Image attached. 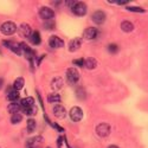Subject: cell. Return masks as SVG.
<instances>
[{"label": "cell", "mask_w": 148, "mask_h": 148, "mask_svg": "<svg viewBox=\"0 0 148 148\" xmlns=\"http://www.w3.org/2000/svg\"><path fill=\"white\" fill-rule=\"evenodd\" d=\"M71 11H72L73 14H76L78 17H83V16H85V13H87V5L82 1H77L71 7Z\"/></svg>", "instance_id": "6da1fadb"}, {"label": "cell", "mask_w": 148, "mask_h": 148, "mask_svg": "<svg viewBox=\"0 0 148 148\" xmlns=\"http://www.w3.org/2000/svg\"><path fill=\"white\" fill-rule=\"evenodd\" d=\"M1 32L5 36H12L16 31H17V26L13 21H5L3 25H1Z\"/></svg>", "instance_id": "7a4b0ae2"}, {"label": "cell", "mask_w": 148, "mask_h": 148, "mask_svg": "<svg viewBox=\"0 0 148 148\" xmlns=\"http://www.w3.org/2000/svg\"><path fill=\"white\" fill-rule=\"evenodd\" d=\"M110 130H112V128H110V126L108 125V123H100L97 127H96V133L98 136L101 138H107L108 135L110 134Z\"/></svg>", "instance_id": "3957f363"}, {"label": "cell", "mask_w": 148, "mask_h": 148, "mask_svg": "<svg viewBox=\"0 0 148 148\" xmlns=\"http://www.w3.org/2000/svg\"><path fill=\"white\" fill-rule=\"evenodd\" d=\"M66 79L70 83H77L79 79V72L75 68H70L66 70Z\"/></svg>", "instance_id": "277c9868"}, {"label": "cell", "mask_w": 148, "mask_h": 148, "mask_svg": "<svg viewBox=\"0 0 148 148\" xmlns=\"http://www.w3.org/2000/svg\"><path fill=\"white\" fill-rule=\"evenodd\" d=\"M70 119L73 121V122H79L82 119H83V112H82V109L79 107H73L71 108L70 110Z\"/></svg>", "instance_id": "5b68a950"}, {"label": "cell", "mask_w": 148, "mask_h": 148, "mask_svg": "<svg viewBox=\"0 0 148 148\" xmlns=\"http://www.w3.org/2000/svg\"><path fill=\"white\" fill-rule=\"evenodd\" d=\"M4 43V45L6 46V47H8V49H11L12 51H13L16 55H23V50H21V46H20V44L19 43H16V42H7V40H5V42H3Z\"/></svg>", "instance_id": "8992f818"}, {"label": "cell", "mask_w": 148, "mask_h": 148, "mask_svg": "<svg viewBox=\"0 0 148 148\" xmlns=\"http://www.w3.org/2000/svg\"><path fill=\"white\" fill-rule=\"evenodd\" d=\"M39 17L44 20H50L55 17V12L50 7H42L39 11Z\"/></svg>", "instance_id": "52a82bcc"}, {"label": "cell", "mask_w": 148, "mask_h": 148, "mask_svg": "<svg viewBox=\"0 0 148 148\" xmlns=\"http://www.w3.org/2000/svg\"><path fill=\"white\" fill-rule=\"evenodd\" d=\"M49 45H50L52 49H59L62 46H64V42L57 36H51L50 39H49Z\"/></svg>", "instance_id": "ba28073f"}, {"label": "cell", "mask_w": 148, "mask_h": 148, "mask_svg": "<svg viewBox=\"0 0 148 148\" xmlns=\"http://www.w3.org/2000/svg\"><path fill=\"white\" fill-rule=\"evenodd\" d=\"M97 34H98V30L95 29V27H88V29H85L84 32H83V37L85 39H89V40L95 39L97 37Z\"/></svg>", "instance_id": "9c48e42d"}, {"label": "cell", "mask_w": 148, "mask_h": 148, "mask_svg": "<svg viewBox=\"0 0 148 148\" xmlns=\"http://www.w3.org/2000/svg\"><path fill=\"white\" fill-rule=\"evenodd\" d=\"M53 115H55L57 119L62 120V119H64V117L66 116V110H65V108H64L63 106L57 104V106L53 107Z\"/></svg>", "instance_id": "30bf717a"}, {"label": "cell", "mask_w": 148, "mask_h": 148, "mask_svg": "<svg viewBox=\"0 0 148 148\" xmlns=\"http://www.w3.org/2000/svg\"><path fill=\"white\" fill-rule=\"evenodd\" d=\"M106 18L107 17H106V13L103 11H96L92 14V20L95 21V24H97V25H102L106 20Z\"/></svg>", "instance_id": "8fae6325"}, {"label": "cell", "mask_w": 148, "mask_h": 148, "mask_svg": "<svg viewBox=\"0 0 148 148\" xmlns=\"http://www.w3.org/2000/svg\"><path fill=\"white\" fill-rule=\"evenodd\" d=\"M43 143V138L42 136H33L29 139L27 141V148H39V146Z\"/></svg>", "instance_id": "7c38bea8"}, {"label": "cell", "mask_w": 148, "mask_h": 148, "mask_svg": "<svg viewBox=\"0 0 148 148\" xmlns=\"http://www.w3.org/2000/svg\"><path fill=\"white\" fill-rule=\"evenodd\" d=\"M63 84H64V81H63V78L62 77H55L52 81H51V89L53 90V91H58V90H60L62 89V87H63Z\"/></svg>", "instance_id": "4fadbf2b"}, {"label": "cell", "mask_w": 148, "mask_h": 148, "mask_svg": "<svg viewBox=\"0 0 148 148\" xmlns=\"http://www.w3.org/2000/svg\"><path fill=\"white\" fill-rule=\"evenodd\" d=\"M19 32H20V34L23 37H25V38H29V37H31V34H32V30H31L30 25H29V24H25V23L20 25Z\"/></svg>", "instance_id": "5bb4252c"}, {"label": "cell", "mask_w": 148, "mask_h": 148, "mask_svg": "<svg viewBox=\"0 0 148 148\" xmlns=\"http://www.w3.org/2000/svg\"><path fill=\"white\" fill-rule=\"evenodd\" d=\"M81 45H82V39L81 38H73L70 43H69V50L71 51V52H75L76 50H78V49L81 47Z\"/></svg>", "instance_id": "9a60e30c"}, {"label": "cell", "mask_w": 148, "mask_h": 148, "mask_svg": "<svg viewBox=\"0 0 148 148\" xmlns=\"http://www.w3.org/2000/svg\"><path fill=\"white\" fill-rule=\"evenodd\" d=\"M84 66L89 69V70H92L97 66V60L92 57H88V58H85L84 59Z\"/></svg>", "instance_id": "2e32d148"}, {"label": "cell", "mask_w": 148, "mask_h": 148, "mask_svg": "<svg viewBox=\"0 0 148 148\" xmlns=\"http://www.w3.org/2000/svg\"><path fill=\"white\" fill-rule=\"evenodd\" d=\"M121 30L122 31H125V32H132L134 30V25H133V23L128 21V20H125V21H122L121 23Z\"/></svg>", "instance_id": "e0dca14e"}, {"label": "cell", "mask_w": 148, "mask_h": 148, "mask_svg": "<svg viewBox=\"0 0 148 148\" xmlns=\"http://www.w3.org/2000/svg\"><path fill=\"white\" fill-rule=\"evenodd\" d=\"M30 38H31L32 44H34V45H39V44H40V42H42L40 34H39V32H38V31H34V32H32V34H31Z\"/></svg>", "instance_id": "ac0fdd59"}, {"label": "cell", "mask_w": 148, "mask_h": 148, "mask_svg": "<svg viewBox=\"0 0 148 148\" xmlns=\"http://www.w3.org/2000/svg\"><path fill=\"white\" fill-rule=\"evenodd\" d=\"M20 106H21L23 108H27V107H32V106H34V100H33V97H26V98H24V100H21Z\"/></svg>", "instance_id": "d6986e66"}, {"label": "cell", "mask_w": 148, "mask_h": 148, "mask_svg": "<svg viewBox=\"0 0 148 148\" xmlns=\"http://www.w3.org/2000/svg\"><path fill=\"white\" fill-rule=\"evenodd\" d=\"M20 108H21V106H19L18 103H11L7 107V110H8V113H11V114H18Z\"/></svg>", "instance_id": "ffe728a7"}, {"label": "cell", "mask_w": 148, "mask_h": 148, "mask_svg": "<svg viewBox=\"0 0 148 148\" xmlns=\"http://www.w3.org/2000/svg\"><path fill=\"white\" fill-rule=\"evenodd\" d=\"M24 84H25V81H24V78H23V77H19V78H17V79L14 81L13 89L18 91V90H20V89L24 87Z\"/></svg>", "instance_id": "44dd1931"}, {"label": "cell", "mask_w": 148, "mask_h": 148, "mask_svg": "<svg viewBox=\"0 0 148 148\" xmlns=\"http://www.w3.org/2000/svg\"><path fill=\"white\" fill-rule=\"evenodd\" d=\"M8 95H7V97H8V100H11V101H16V100H18L19 98V91H17V90H12L11 88H8Z\"/></svg>", "instance_id": "7402d4cb"}, {"label": "cell", "mask_w": 148, "mask_h": 148, "mask_svg": "<svg viewBox=\"0 0 148 148\" xmlns=\"http://www.w3.org/2000/svg\"><path fill=\"white\" fill-rule=\"evenodd\" d=\"M47 101L51 102V103H55V102H60V95L55 92V94H50L47 96Z\"/></svg>", "instance_id": "603a6c76"}, {"label": "cell", "mask_w": 148, "mask_h": 148, "mask_svg": "<svg viewBox=\"0 0 148 148\" xmlns=\"http://www.w3.org/2000/svg\"><path fill=\"white\" fill-rule=\"evenodd\" d=\"M23 110H24V113H25L26 115H29V116H32V115H34L37 113V108L34 106L27 107V108H23Z\"/></svg>", "instance_id": "cb8c5ba5"}, {"label": "cell", "mask_w": 148, "mask_h": 148, "mask_svg": "<svg viewBox=\"0 0 148 148\" xmlns=\"http://www.w3.org/2000/svg\"><path fill=\"white\" fill-rule=\"evenodd\" d=\"M34 129H36V121L33 119H29L27 120V132L33 133Z\"/></svg>", "instance_id": "d4e9b609"}, {"label": "cell", "mask_w": 148, "mask_h": 148, "mask_svg": "<svg viewBox=\"0 0 148 148\" xmlns=\"http://www.w3.org/2000/svg\"><path fill=\"white\" fill-rule=\"evenodd\" d=\"M21 120H23V116L19 113L18 114H13V115H12V117H11V122L13 123V125H17V123L21 122Z\"/></svg>", "instance_id": "484cf974"}, {"label": "cell", "mask_w": 148, "mask_h": 148, "mask_svg": "<svg viewBox=\"0 0 148 148\" xmlns=\"http://www.w3.org/2000/svg\"><path fill=\"white\" fill-rule=\"evenodd\" d=\"M127 10L130 11V12H138V13H143L145 10L142 7H136V6H127Z\"/></svg>", "instance_id": "4316f807"}, {"label": "cell", "mask_w": 148, "mask_h": 148, "mask_svg": "<svg viewBox=\"0 0 148 148\" xmlns=\"http://www.w3.org/2000/svg\"><path fill=\"white\" fill-rule=\"evenodd\" d=\"M108 50H109V52H112V53H116L119 51V46L116 44H110L108 46Z\"/></svg>", "instance_id": "83f0119b"}, {"label": "cell", "mask_w": 148, "mask_h": 148, "mask_svg": "<svg viewBox=\"0 0 148 148\" xmlns=\"http://www.w3.org/2000/svg\"><path fill=\"white\" fill-rule=\"evenodd\" d=\"M109 3L119 4V5H126V4H129V0H109Z\"/></svg>", "instance_id": "f1b7e54d"}, {"label": "cell", "mask_w": 148, "mask_h": 148, "mask_svg": "<svg viewBox=\"0 0 148 148\" xmlns=\"http://www.w3.org/2000/svg\"><path fill=\"white\" fill-rule=\"evenodd\" d=\"M44 27L47 29V30L55 29V21H49V20H46V23L44 24Z\"/></svg>", "instance_id": "f546056e"}, {"label": "cell", "mask_w": 148, "mask_h": 148, "mask_svg": "<svg viewBox=\"0 0 148 148\" xmlns=\"http://www.w3.org/2000/svg\"><path fill=\"white\" fill-rule=\"evenodd\" d=\"M75 65H77V66H84V59H82V58H79V59H75L72 62Z\"/></svg>", "instance_id": "4dcf8cb0"}, {"label": "cell", "mask_w": 148, "mask_h": 148, "mask_svg": "<svg viewBox=\"0 0 148 148\" xmlns=\"http://www.w3.org/2000/svg\"><path fill=\"white\" fill-rule=\"evenodd\" d=\"M51 125H52V126H53V127H55L56 129H58L59 132H63V128H62L60 126H58V125H56V123H51Z\"/></svg>", "instance_id": "1f68e13d"}, {"label": "cell", "mask_w": 148, "mask_h": 148, "mask_svg": "<svg viewBox=\"0 0 148 148\" xmlns=\"http://www.w3.org/2000/svg\"><path fill=\"white\" fill-rule=\"evenodd\" d=\"M3 84H4V79H3V78H0V89H1Z\"/></svg>", "instance_id": "d6a6232c"}, {"label": "cell", "mask_w": 148, "mask_h": 148, "mask_svg": "<svg viewBox=\"0 0 148 148\" xmlns=\"http://www.w3.org/2000/svg\"><path fill=\"white\" fill-rule=\"evenodd\" d=\"M108 148H119L117 146H115V145H112V146H109Z\"/></svg>", "instance_id": "836d02e7"}, {"label": "cell", "mask_w": 148, "mask_h": 148, "mask_svg": "<svg viewBox=\"0 0 148 148\" xmlns=\"http://www.w3.org/2000/svg\"><path fill=\"white\" fill-rule=\"evenodd\" d=\"M39 148H40V147H39Z\"/></svg>", "instance_id": "e575fe53"}]
</instances>
